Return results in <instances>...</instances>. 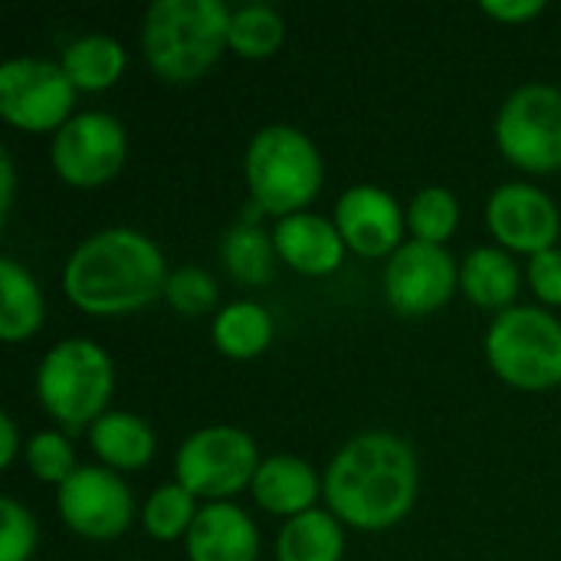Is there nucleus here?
Returning a JSON list of instances; mask_svg holds the SVG:
<instances>
[{"mask_svg": "<svg viewBox=\"0 0 561 561\" xmlns=\"http://www.w3.org/2000/svg\"><path fill=\"white\" fill-rule=\"evenodd\" d=\"M322 490L339 523L362 533H385L417 500V457L394 434H358L329 463Z\"/></svg>", "mask_w": 561, "mask_h": 561, "instance_id": "f257e3e1", "label": "nucleus"}, {"mask_svg": "<svg viewBox=\"0 0 561 561\" xmlns=\"http://www.w3.org/2000/svg\"><path fill=\"white\" fill-rule=\"evenodd\" d=\"M164 253L131 227H108L82 240L62 270L66 299L85 316H125L151 306L168 286Z\"/></svg>", "mask_w": 561, "mask_h": 561, "instance_id": "f03ea898", "label": "nucleus"}, {"mask_svg": "<svg viewBox=\"0 0 561 561\" xmlns=\"http://www.w3.org/2000/svg\"><path fill=\"white\" fill-rule=\"evenodd\" d=\"M224 0H154L141 23V49L151 72L171 85L197 82L230 49Z\"/></svg>", "mask_w": 561, "mask_h": 561, "instance_id": "7ed1b4c3", "label": "nucleus"}, {"mask_svg": "<svg viewBox=\"0 0 561 561\" xmlns=\"http://www.w3.org/2000/svg\"><path fill=\"white\" fill-rule=\"evenodd\" d=\"M250 197L263 214H302L322 191V158L312 138L293 125H266L247 148Z\"/></svg>", "mask_w": 561, "mask_h": 561, "instance_id": "20e7f679", "label": "nucleus"}, {"mask_svg": "<svg viewBox=\"0 0 561 561\" xmlns=\"http://www.w3.org/2000/svg\"><path fill=\"white\" fill-rule=\"evenodd\" d=\"M115 388V368L102 345L89 339H62L53 345L36 371V398L43 411L69 434L105 417Z\"/></svg>", "mask_w": 561, "mask_h": 561, "instance_id": "39448f33", "label": "nucleus"}, {"mask_svg": "<svg viewBox=\"0 0 561 561\" xmlns=\"http://www.w3.org/2000/svg\"><path fill=\"white\" fill-rule=\"evenodd\" d=\"M490 368L519 391H549L561 385V322L536 306L500 312L486 332Z\"/></svg>", "mask_w": 561, "mask_h": 561, "instance_id": "423d86ee", "label": "nucleus"}, {"mask_svg": "<svg viewBox=\"0 0 561 561\" xmlns=\"http://www.w3.org/2000/svg\"><path fill=\"white\" fill-rule=\"evenodd\" d=\"M260 470V450L250 434L217 424L191 434L174 457L178 483L214 503H227V496L240 493L243 486H253V477Z\"/></svg>", "mask_w": 561, "mask_h": 561, "instance_id": "0eeeda50", "label": "nucleus"}, {"mask_svg": "<svg viewBox=\"0 0 561 561\" xmlns=\"http://www.w3.org/2000/svg\"><path fill=\"white\" fill-rule=\"evenodd\" d=\"M496 145L503 158L529 174L561 168V89L529 82L516 89L496 115Z\"/></svg>", "mask_w": 561, "mask_h": 561, "instance_id": "6e6552de", "label": "nucleus"}, {"mask_svg": "<svg viewBox=\"0 0 561 561\" xmlns=\"http://www.w3.org/2000/svg\"><path fill=\"white\" fill-rule=\"evenodd\" d=\"M76 85L59 62L7 59L0 66V115L20 131H59L72 115Z\"/></svg>", "mask_w": 561, "mask_h": 561, "instance_id": "1a4fd4ad", "label": "nucleus"}, {"mask_svg": "<svg viewBox=\"0 0 561 561\" xmlns=\"http://www.w3.org/2000/svg\"><path fill=\"white\" fill-rule=\"evenodd\" d=\"M128 154V135L122 122L108 112H79L53 138L49 158L56 174L69 187H102L108 184Z\"/></svg>", "mask_w": 561, "mask_h": 561, "instance_id": "9d476101", "label": "nucleus"}, {"mask_svg": "<svg viewBox=\"0 0 561 561\" xmlns=\"http://www.w3.org/2000/svg\"><path fill=\"white\" fill-rule=\"evenodd\" d=\"M460 286L454 256L437 243H404L385 270V296L401 316H431L444 309Z\"/></svg>", "mask_w": 561, "mask_h": 561, "instance_id": "9b49d317", "label": "nucleus"}, {"mask_svg": "<svg viewBox=\"0 0 561 561\" xmlns=\"http://www.w3.org/2000/svg\"><path fill=\"white\" fill-rule=\"evenodd\" d=\"M59 516L82 539H118L135 516V500L125 480L105 467H79L59 486Z\"/></svg>", "mask_w": 561, "mask_h": 561, "instance_id": "f8f14e48", "label": "nucleus"}, {"mask_svg": "<svg viewBox=\"0 0 561 561\" xmlns=\"http://www.w3.org/2000/svg\"><path fill=\"white\" fill-rule=\"evenodd\" d=\"M486 224L503 247L529 256L552 250L561 230L556 201L533 184L496 187L486 201Z\"/></svg>", "mask_w": 561, "mask_h": 561, "instance_id": "ddd939ff", "label": "nucleus"}, {"mask_svg": "<svg viewBox=\"0 0 561 561\" xmlns=\"http://www.w3.org/2000/svg\"><path fill=\"white\" fill-rule=\"evenodd\" d=\"M335 227L348 250L368 260H381L401 250L404 214L388 191L375 184H355L335 204Z\"/></svg>", "mask_w": 561, "mask_h": 561, "instance_id": "4468645a", "label": "nucleus"}, {"mask_svg": "<svg viewBox=\"0 0 561 561\" xmlns=\"http://www.w3.org/2000/svg\"><path fill=\"white\" fill-rule=\"evenodd\" d=\"M276 253L302 276H329L345 260V240L339 227L319 214H293L283 217L273 230Z\"/></svg>", "mask_w": 561, "mask_h": 561, "instance_id": "2eb2a0df", "label": "nucleus"}, {"mask_svg": "<svg viewBox=\"0 0 561 561\" xmlns=\"http://www.w3.org/2000/svg\"><path fill=\"white\" fill-rule=\"evenodd\" d=\"M260 533L233 503H210L197 513L187 533L191 561H256Z\"/></svg>", "mask_w": 561, "mask_h": 561, "instance_id": "dca6fc26", "label": "nucleus"}, {"mask_svg": "<svg viewBox=\"0 0 561 561\" xmlns=\"http://www.w3.org/2000/svg\"><path fill=\"white\" fill-rule=\"evenodd\" d=\"M250 490H253V500L260 510H266L273 516L296 519V516L316 510L319 477L299 457H270L260 463Z\"/></svg>", "mask_w": 561, "mask_h": 561, "instance_id": "f3484780", "label": "nucleus"}, {"mask_svg": "<svg viewBox=\"0 0 561 561\" xmlns=\"http://www.w3.org/2000/svg\"><path fill=\"white\" fill-rule=\"evenodd\" d=\"M95 457L112 470H141L154 457L151 427L128 411H108L89 427Z\"/></svg>", "mask_w": 561, "mask_h": 561, "instance_id": "a211bd4d", "label": "nucleus"}, {"mask_svg": "<svg viewBox=\"0 0 561 561\" xmlns=\"http://www.w3.org/2000/svg\"><path fill=\"white\" fill-rule=\"evenodd\" d=\"M519 283H523L519 266L513 263L510 253H503L496 247L473 250L463 260V266H460V289L480 309H500V312H506L510 302L519 293Z\"/></svg>", "mask_w": 561, "mask_h": 561, "instance_id": "6ab92c4d", "label": "nucleus"}, {"mask_svg": "<svg viewBox=\"0 0 561 561\" xmlns=\"http://www.w3.org/2000/svg\"><path fill=\"white\" fill-rule=\"evenodd\" d=\"M125 62L128 59H125V49L118 39L92 33V36L69 43L59 66L69 76V82L76 85V92H102L122 79Z\"/></svg>", "mask_w": 561, "mask_h": 561, "instance_id": "aec40b11", "label": "nucleus"}, {"mask_svg": "<svg viewBox=\"0 0 561 561\" xmlns=\"http://www.w3.org/2000/svg\"><path fill=\"white\" fill-rule=\"evenodd\" d=\"M43 322V293L36 279L10 256L0 260V339L16 345Z\"/></svg>", "mask_w": 561, "mask_h": 561, "instance_id": "412c9836", "label": "nucleus"}, {"mask_svg": "<svg viewBox=\"0 0 561 561\" xmlns=\"http://www.w3.org/2000/svg\"><path fill=\"white\" fill-rule=\"evenodd\" d=\"M345 533L332 513L309 510L289 519L276 539V561H342Z\"/></svg>", "mask_w": 561, "mask_h": 561, "instance_id": "4be33fe9", "label": "nucleus"}, {"mask_svg": "<svg viewBox=\"0 0 561 561\" xmlns=\"http://www.w3.org/2000/svg\"><path fill=\"white\" fill-rule=\"evenodd\" d=\"M273 342V319L260 302L240 299L220 309L214 319V345L233 362H250L263 355Z\"/></svg>", "mask_w": 561, "mask_h": 561, "instance_id": "5701e85b", "label": "nucleus"}, {"mask_svg": "<svg viewBox=\"0 0 561 561\" xmlns=\"http://www.w3.org/2000/svg\"><path fill=\"white\" fill-rule=\"evenodd\" d=\"M220 256H224L227 273L237 283H243V286H263L273 276L279 253H276V240L263 227L240 220L237 227L227 230L224 247H220Z\"/></svg>", "mask_w": 561, "mask_h": 561, "instance_id": "b1692460", "label": "nucleus"}, {"mask_svg": "<svg viewBox=\"0 0 561 561\" xmlns=\"http://www.w3.org/2000/svg\"><path fill=\"white\" fill-rule=\"evenodd\" d=\"M286 39V20L266 3L237 7L230 16V49L243 59H270Z\"/></svg>", "mask_w": 561, "mask_h": 561, "instance_id": "393cba45", "label": "nucleus"}, {"mask_svg": "<svg viewBox=\"0 0 561 561\" xmlns=\"http://www.w3.org/2000/svg\"><path fill=\"white\" fill-rule=\"evenodd\" d=\"M194 493H187L181 483H168V486H158L145 510H141V523H145V533L158 542H174V539H187L194 519H197V506H194Z\"/></svg>", "mask_w": 561, "mask_h": 561, "instance_id": "a878e982", "label": "nucleus"}, {"mask_svg": "<svg viewBox=\"0 0 561 561\" xmlns=\"http://www.w3.org/2000/svg\"><path fill=\"white\" fill-rule=\"evenodd\" d=\"M460 224V204L447 187H424L408 207V227L414 240L444 247Z\"/></svg>", "mask_w": 561, "mask_h": 561, "instance_id": "bb28decb", "label": "nucleus"}, {"mask_svg": "<svg viewBox=\"0 0 561 561\" xmlns=\"http://www.w3.org/2000/svg\"><path fill=\"white\" fill-rule=\"evenodd\" d=\"M217 283L210 273H204L201 266H181L168 276V286H164V299L168 306L184 316V319H201L207 316L214 306H217Z\"/></svg>", "mask_w": 561, "mask_h": 561, "instance_id": "cd10ccee", "label": "nucleus"}, {"mask_svg": "<svg viewBox=\"0 0 561 561\" xmlns=\"http://www.w3.org/2000/svg\"><path fill=\"white\" fill-rule=\"evenodd\" d=\"M26 463L39 483H56V486H62L79 470L69 437L56 431H43L26 444Z\"/></svg>", "mask_w": 561, "mask_h": 561, "instance_id": "c85d7f7f", "label": "nucleus"}, {"mask_svg": "<svg viewBox=\"0 0 561 561\" xmlns=\"http://www.w3.org/2000/svg\"><path fill=\"white\" fill-rule=\"evenodd\" d=\"M36 552V519L13 496H0V561H30Z\"/></svg>", "mask_w": 561, "mask_h": 561, "instance_id": "c756f323", "label": "nucleus"}, {"mask_svg": "<svg viewBox=\"0 0 561 561\" xmlns=\"http://www.w3.org/2000/svg\"><path fill=\"white\" fill-rule=\"evenodd\" d=\"M529 286L533 293L549 302V306H561V250H542L529 260Z\"/></svg>", "mask_w": 561, "mask_h": 561, "instance_id": "7c9ffc66", "label": "nucleus"}, {"mask_svg": "<svg viewBox=\"0 0 561 561\" xmlns=\"http://www.w3.org/2000/svg\"><path fill=\"white\" fill-rule=\"evenodd\" d=\"M542 10H546L542 0H486L483 3V13L500 23H529Z\"/></svg>", "mask_w": 561, "mask_h": 561, "instance_id": "2f4dec72", "label": "nucleus"}, {"mask_svg": "<svg viewBox=\"0 0 561 561\" xmlns=\"http://www.w3.org/2000/svg\"><path fill=\"white\" fill-rule=\"evenodd\" d=\"M13 187H16V178H13V158L7 151H0V214L7 217L10 207H13Z\"/></svg>", "mask_w": 561, "mask_h": 561, "instance_id": "473e14b6", "label": "nucleus"}, {"mask_svg": "<svg viewBox=\"0 0 561 561\" xmlns=\"http://www.w3.org/2000/svg\"><path fill=\"white\" fill-rule=\"evenodd\" d=\"M16 457V424L10 414L0 417V467H10Z\"/></svg>", "mask_w": 561, "mask_h": 561, "instance_id": "72a5a7b5", "label": "nucleus"}]
</instances>
